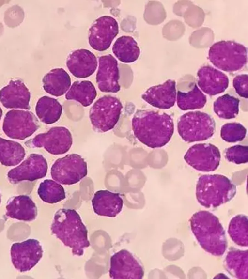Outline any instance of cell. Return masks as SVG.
<instances>
[{"label":"cell","instance_id":"cell-1","mask_svg":"<svg viewBox=\"0 0 248 279\" xmlns=\"http://www.w3.org/2000/svg\"><path fill=\"white\" fill-rule=\"evenodd\" d=\"M135 136L151 148H161L170 140L174 132L171 116L151 110H138L132 119Z\"/></svg>","mask_w":248,"mask_h":279},{"label":"cell","instance_id":"cell-2","mask_svg":"<svg viewBox=\"0 0 248 279\" xmlns=\"http://www.w3.org/2000/svg\"><path fill=\"white\" fill-rule=\"evenodd\" d=\"M50 229L65 246L72 249L73 255L82 256L85 249L90 245L87 229L74 209H59L54 215Z\"/></svg>","mask_w":248,"mask_h":279},{"label":"cell","instance_id":"cell-3","mask_svg":"<svg viewBox=\"0 0 248 279\" xmlns=\"http://www.w3.org/2000/svg\"><path fill=\"white\" fill-rule=\"evenodd\" d=\"M189 222L193 234L204 250L215 256L224 254L227 241L217 217L208 211L201 210L193 214Z\"/></svg>","mask_w":248,"mask_h":279},{"label":"cell","instance_id":"cell-4","mask_svg":"<svg viewBox=\"0 0 248 279\" xmlns=\"http://www.w3.org/2000/svg\"><path fill=\"white\" fill-rule=\"evenodd\" d=\"M236 193L235 185L221 174L202 175L196 184V199L201 205L207 208H216L230 201Z\"/></svg>","mask_w":248,"mask_h":279},{"label":"cell","instance_id":"cell-5","mask_svg":"<svg viewBox=\"0 0 248 279\" xmlns=\"http://www.w3.org/2000/svg\"><path fill=\"white\" fill-rule=\"evenodd\" d=\"M208 58L221 70L236 72L247 64V49L244 45L234 41H220L211 46Z\"/></svg>","mask_w":248,"mask_h":279},{"label":"cell","instance_id":"cell-6","mask_svg":"<svg viewBox=\"0 0 248 279\" xmlns=\"http://www.w3.org/2000/svg\"><path fill=\"white\" fill-rule=\"evenodd\" d=\"M215 129L214 119L208 114L199 111L184 114L177 122L178 132L187 142L206 140L213 135Z\"/></svg>","mask_w":248,"mask_h":279},{"label":"cell","instance_id":"cell-7","mask_svg":"<svg viewBox=\"0 0 248 279\" xmlns=\"http://www.w3.org/2000/svg\"><path fill=\"white\" fill-rule=\"evenodd\" d=\"M123 108L118 98L104 95L93 105L89 111V117L95 130L105 132L113 129L119 121Z\"/></svg>","mask_w":248,"mask_h":279},{"label":"cell","instance_id":"cell-8","mask_svg":"<svg viewBox=\"0 0 248 279\" xmlns=\"http://www.w3.org/2000/svg\"><path fill=\"white\" fill-rule=\"evenodd\" d=\"M88 173L87 165L79 155L71 154L58 159L51 168V175L62 185H73L79 182Z\"/></svg>","mask_w":248,"mask_h":279},{"label":"cell","instance_id":"cell-9","mask_svg":"<svg viewBox=\"0 0 248 279\" xmlns=\"http://www.w3.org/2000/svg\"><path fill=\"white\" fill-rule=\"evenodd\" d=\"M221 155L218 148L210 143L196 144L185 155V161L195 170L202 172L216 170L219 165Z\"/></svg>","mask_w":248,"mask_h":279},{"label":"cell","instance_id":"cell-10","mask_svg":"<svg viewBox=\"0 0 248 279\" xmlns=\"http://www.w3.org/2000/svg\"><path fill=\"white\" fill-rule=\"evenodd\" d=\"M43 253L40 242L34 239L14 243L10 250L12 264L20 272L28 271L34 267L42 257Z\"/></svg>","mask_w":248,"mask_h":279},{"label":"cell","instance_id":"cell-11","mask_svg":"<svg viewBox=\"0 0 248 279\" xmlns=\"http://www.w3.org/2000/svg\"><path fill=\"white\" fill-rule=\"evenodd\" d=\"M119 33L116 20L109 16L96 19L89 30L88 42L94 49L103 51L108 49Z\"/></svg>","mask_w":248,"mask_h":279},{"label":"cell","instance_id":"cell-12","mask_svg":"<svg viewBox=\"0 0 248 279\" xmlns=\"http://www.w3.org/2000/svg\"><path fill=\"white\" fill-rule=\"evenodd\" d=\"M37 119L29 111L12 110L6 115L3 123V130L10 137L24 139L38 128Z\"/></svg>","mask_w":248,"mask_h":279},{"label":"cell","instance_id":"cell-13","mask_svg":"<svg viewBox=\"0 0 248 279\" xmlns=\"http://www.w3.org/2000/svg\"><path fill=\"white\" fill-rule=\"evenodd\" d=\"M143 267L129 251L122 249L112 255L110 260L109 277L111 279H142Z\"/></svg>","mask_w":248,"mask_h":279},{"label":"cell","instance_id":"cell-14","mask_svg":"<svg viewBox=\"0 0 248 279\" xmlns=\"http://www.w3.org/2000/svg\"><path fill=\"white\" fill-rule=\"evenodd\" d=\"M34 146L44 147L48 153L59 155L66 153L71 148L73 140L70 131L65 127L56 126L48 132L36 136L32 141Z\"/></svg>","mask_w":248,"mask_h":279},{"label":"cell","instance_id":"cell-15","mask_svg":"<svg viewBox=\"0 0 248 279\" xmlns=\"http://www.w3.org/2000/svg\"><path fill=\"white\" fill-rule=\"evenodd\" d=\"M47 171V164L45 158L38 154L31 155L18 166L11 170L8 178L13 183L23 180L34 181L44 177Z\"/></svg>","mask_w":248,"mask_h":279},{"label":"cell","instance_id":"cell-16","mask_svg":"<svg viewBox=\"0 0 248 279\" xmlns=\"http://www.w3.org/2000/svg\"><path fill=\"white\" fill-rule=\"evenodd\" d=\"M119 70L117 60L111 54L99 58L96 80L99 90L105 93H117L120 90Z\"/></svg>","mask_w":248,"mask_h":279},{"label":"cell","instance_id":"cell-17","mask_svg":"<svg viewBox=\"0 0 248 279\" xmlns=\"http://www.w3.org/2000/svg\"><path fill=\"white\" fill-rule=\"evenodd\" d=\"M197 77L199 87L204 93L210 96L224 92L229 86L228 76L210 65L201 67L198 71Z\"/></svg>","mask_w":248,"mask_h":279},{"label":"cell","instance_id":"cell-18","mask_svg":"<svg viewBox=\"0 0 248 279\" xmlns=\"http://www.w3.org/2000/svg\"><path fill=\"white\" fill-rule=\"evenodd\" d=\"M176 93V82L169 79L163 84L150 87L141 97L151 106L165 109L174 105Z\"/></svg>","mask_w":248,"mask_h":279},{"label":"cell","instance_id":"cell-19","mask_svg":"<svg viewBox=\"0 0 248 279\" xmlns=\"http://www.w3.org/2000/svg\"><path fill=\"white\" fill-rule=\"evenodd\" d=\"M98 65L97 58L91 51L78 49L71 52L66 60V66L75 77L86 78L91 76Z\"/></svg>","mask_w":248,"mask_h":279},{"label":"cell","instance_id":"cell-20","mask_svg":"<svg viewBox=\"0 0 248 279\" xmlns=\"http://www.w3.org/2000/svg\"><path fill=\"white\" fill-rule=\"evenodd\" d=\"M30 93L20 80H11L0 91V101L6 108H30Z\"/></svg>","mask_w":248,"mask_h":279},{"label":"cell","instance_id":"cell-21","mask_svg":"<svg viewBox=\"0 0 248 279\" xmlns=\"http://www.w3.org/2000/svg\"><path fill=\"white\" fill-rule=\"evenodd\" d=\"M92 203L98 215L114 217L122 211L123 200L119 193L101 190L95 193Z\"/></svg>","mask_w":248,"mask_h":279},{"label":"cell","instance_id":"cell-22","mask_svg":"<svg viewBox=\"0 0 248 279\" xmlns=\"http://www.w3.org/2000/svg\"><path fill=\"white\" fill-rule=\"evenodd\" d=\"M6 215L10 218L24 221L34 220L37 215V208L28 196L19 195L10 198L6 206Z\"/></svg>","mask_w":248,"mask_h":279},{"label":"cell","instance_id":"cell-23","mask_svg":"<svg viewBox=\"0 0 248 279\" xmlns=\"http://www.w3.org/2000/svg\"><path fill=\"white\" fill-rule=\"evenodd\" d=\"M42 81L44 90L57 97L65 93L71 85L69 75L62 68L51 70L44 76Z\"/></svg>","mask_w":248,"mask_h":279},{"label":"cell","instance_id":"cell-24","mask_svg":"<svg viewBox=\"0 0 248 279\" xmlns=\"http://www.w3.org/2000/svg\"><path fill=\"white\" fill-rule=\"evenodd\" d=\"M248 251L231 248L224 259L225 268L232 276L238 279L248 278Z\"/></svg>","mask_w":248,"mask_h":279},{"label":"cell","instance_id":"cell-25","mask_svg":"<svg viewBox=\"0 0 248 279\" xmlns=\"http://www.w3.org/2000/svg\"><path fill=\"white\" fill-rule=\"evenodd\" d=\"M112 52L124 63H132L139 57L140 50L136 40L130 36H122L114 43Z\"/></svg>","mask_w":248,"mask_h":279},{"label":"cell","instance_id":"cell-26","mask_svg":"<svg viewBox=\"0 0 248 279\" xmlns=\"http://www.w3.org/2000/svg\"><path fill=\"white\" fill-rule=\"evenodd\" d=\"M97 95L93 84L89 80L76 81L73 82L65 94L67 100H74L83 106L92 104Z\"/></svg>","mask_w":248,"mask_h":279},{"label":"cell","instance_id":"cell-27","mask_svg":"<svg viewBox=\"0 0 248 279\" xmlns=\"http://www.w3.org/2000/svg\"><path fill=\"white\" fill-rule=\"evenodd\" d=\"M35 110L37 115L42 122L46 124H51L60 119L62 106L56 99L44 96L38 100Z\"/></svg>","mask_w":248,"mask_h":279},{"label":"cell","instance_id":"cell-28","mask_svg":"<svg viewBox=\"0 0 248 279\" xmlns=\"http://www.w3.org/2000/svg\"><path fill=\"white\" fill-rule=\"evenodd\" d=\"M206 102V96L196 84L188 92H183L180 91L177 92V106L182 110L201 108L205 106Z\"/></svg>","mask_w":248,"mask_h":279},{"label":"cell","instance_id":"cell-29","mask_svg":"<svg viewBox=\"0 0 248 279\" xmlns=\"http://www.w3.org/2000/svg\"><path fill=\"white\" fill-rule=\"evenodd\" d=\"M25 152L18 143L0 138V161L5 166H15L24 158Z\"/></svg>","mask_w":248,"mask_h":279},{"label":"cell","instance_id":"cell-30","mask_svg":"<svg viewBox=\"0 0 248 279\" xmlns=\"http://www.w3.org/2000/svg\"><path fill=\"white\" fill-rule=\"evenodd\" d=\"M239 100L229 94L218 97L214 102L213 109L220 118L231 119L239 113Z\"/></svg>","mask_w":248,"mask_h":279},{"label":"cell","instance_id":"cell-31","mask_svg":"<svg viewBox=\"0 0 248 279\" xmlns=\"http://www.w3.org/2000/svg\"><path fill=\"white\" fill-rule=\"evenodd\" d=\"M228 232L232 240L241 247H248V217L240 214L231 219L229 224Z\"/></svg>","mask_w":248,"mask_h":279},{"label":"cell","instance_id":"cell-32","mask_svg":"<svg viewBox=\"0 0 248 279\" xmlns=\"http://www.w3.org/2000/svg\"><path fill=\"white\" fill-rule=\"evenodd\" d=\"M38 194L42 200L50 204L57 203L66 198L63 186L50 179L45 180L40 184Z\"/></svg>","mask_w":248,"mask_h":279},{"label":"cell","instance_id":"cell-33","mask_svg":"<svg viewBox=\"0 0 248 279\" xmlns=\"http://www.w3.org/2000/svg\"><path fill=\"white\" fill-rule=\"evenodd\" d=\"M246 128L238 123H229L221 128V138L228 142H236L242 140L246 136Z\"/></svg>","mask_w":248,"mask_h":279},{"label":"cell","instance_id":"cell-34","mask_svg":"<svg viewBox=\"0 0 248 279\" xmlns=\"http://www.w3.org/2000/svg\"><path fill=\"white\" fill-rule=\"evenodd\" d=\"M225 156L229 161L236 164L248 162V146L236 145L227 148Z\"/></svg>","mask_w":248,"mask_h":279},{"label":"cell","instance_id":"cell-35","mask_svg":"<svg viewBox=\"0 0 248 279\" xmlns=\"http://www.w3.org/2000/svg\"><path fill=\"white\" fill-rule=\"evenodd\" d=\"M248 78L247 74H241L236 76L233 80V86L236 93L241 97L248 98Z\"/></svg>","mask_w":248,"mask_h":279},{"label":"cell","instance_id":"cell-36","mask_svg":"<svg viewBox=\"0 0 248 279\" xmlns=\"http://www.w3.org/2000/svg\"><path fill=\"white\" fill-rule=\"evenodd\" d=\"M2 111L1 108L0 107V120L1 116H2Z\"/></svg>","mask_w":248,"mask_h":279},{"label":"cell","instance_id":"cell-37","mask_svg":"<svg viewBox=\"0 0 248 279\" xmlns=\"http://www.w3.org/2000/svg\"><path fill=\"white\" fill-rule=\"evenodd\" d=\"M1 196H0V204L1 203Z\"/></svg>","mask_w":248,"mask_h":279}]
</instances>
